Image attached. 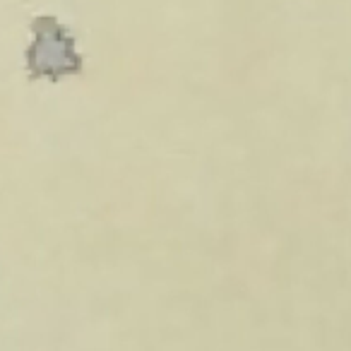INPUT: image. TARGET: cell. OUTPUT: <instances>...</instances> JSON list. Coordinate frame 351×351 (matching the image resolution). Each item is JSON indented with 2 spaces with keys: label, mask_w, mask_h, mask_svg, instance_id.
I'll return each instance as SVG.
<instances>
[{
  "label": "cell",
  "mask_w": 351,
  "mask_h": 351,
  "mask_svg": "<svg viewBox=\"0 0 351 351\" xmlns=\"http://www.w3.org/2000/svg\"><path fill=\"white\" fill-rule=\"evenodd\" d=\"M32 44L27 46V73L29 80L60 82L70 75H80L84 68L82 56L75 51V36L53 15H39L29 25Z\"/></svg>",
  "instance_id": "1"
}]
</instances>
